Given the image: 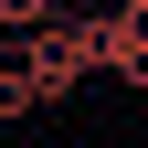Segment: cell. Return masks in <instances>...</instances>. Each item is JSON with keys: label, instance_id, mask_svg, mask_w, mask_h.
Returning <instances> with one entry per match:
<instances>
[{"label": "cell", "instance_id": "7a4b0ae2", "mask_svg": "<svg viewBox=\"0 0 148 148\" xmlns=\"http://www.w3.org/2000/svg\"><path fill=\"white\" fill-rule=\"evenodd\" d=\"M53 21H64L53 0H0V32H21V42H32V32H53Z\"/></svg>", "mask_w": 148, "mask_h": 148}, {"label": "cell", "instance_id": "3957f363", "mask_svg": "<svg viewBox=\"0 0 148 148\" xmlns=\"http://www.w3.org/2000/svg\"><path fill=\"white\" fill-rule=\"evenodd\" d=\"M32 106H42V95H32V74H21V64H0V127L32 116Z\"/></svg>", "mask_w": 148, "mask_h": 148}, {"label": "cell", "instance_id": "6da1fadb", "mask_svg": "<svg viewBox=\"0 0 148 148\" xmlns=\"http://www.w3.org/2000/svg\"><path fill=\"white\" fill-rule=\"evenodd\" d=\"M106 74L116 85H148V11H127V0H116V64Z\"/></svg>", "mask_w": 148, "mask_h": 148}, {"label": "cell", "instance_id": "277c9868", "mask_svg": "<svg viewBox=\"0 0 148 148\" xmlns=\"http://www.w3.org/2000/svg\"><path fill=\"white\" fill-rule=\"evenodd\" d=\"M127 11H148V0H127Z\"/></svg>", "mask_w": 148, "mask_h": 148}]
</instances>
